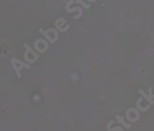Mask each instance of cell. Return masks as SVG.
I'll return each instance as SVG.
<instances>
[{"label": "cell", "instance_id": "obj_7", "mask_svg": "<svg viewBox=\"0 0 154 131\" xmlns=\"http://www.w3.org/2000/svg\"><path fill=\"white\" fill-rule=\"evenodd\" d=\"M138 93L141 94L142 97L144 98V99L147 101L149 102V105H153L154 104V94H152V87H149V94H146V92L143 89H139Z\"/></svg>", "mask_w": 154, "mask_h": 131}, {"label": "cell", "instance_id": "obj_3", "mask_svg": "<svg viewBox=\"0 0 154 131\" xmlns=\"http://www.w3.org/2000/svg\"><path fill=\"white\" fill-rule=\"evenodd\" d=\"M10 61H11L12 67H13L14 71L16 72V73H17V75H18V77H21V73H20L21 69H23V68H27V69H29V68L31 67V65H30L29 63H25V62L21 61H20V60H18V59H16V58H12Z\"/></svg>", "mask_w": 154, "mask_h": 131}, {"label": "cell", "instance_id": "obj_12", "mask_svg": "<svg viewBox=\"0 0 154 131\" xmlns=\"http://www.w3.org/2000/svg\"><path fill=\"white\" fill-rule=\"evenodd\" d=\"M75 3L81 5L84 8H86V9L90 8V5H89V4H86V3L84 1V0H75Z\"/></svg>", "mask_w": 154, "mask_h": 131}, {"label": "cell", "instance_id": "obj_2", "mask_svg": "<svg viewBox=\"0 0 154 131\" xmlns=\"http://www.w3.org/2000/svg\"><path fill=\"white\" fill-rule=\"evenodd\" d=\"M23 47L25 48V52H24V60L27 61V63L29 64H32V63H35L38 59H39V55L37 54V52L32 49L28 44H24Z\"/></svg>", "mask_w": 154, "mask_h": 131}, {"label": "cell", "instance_id": "obj_11", "mask_svg": "<svg viewBox=\"0 0 154 131\" xmlns=\"http://www.w3.org/2000/svg\"><path fill=\"white\" fill-rule=\"evenodd\" d=\"M141 101H142V98H140V99H138V100H137V110H138V111H141V112H146V111H148L149 109V107H150V105H148L147 107H141V106H140Z\"/></svg>", "mask_w": 154, "mask_h": 131}, {"label": "cell", "instance_id": "obj_9", "mask_svg": "<svg viewBox=\"0 0 154 131\" xmlns=\"http://www.w3.org/2000/svg\"><path fill=\"white\" fill-rule=\"evenodd\" d=\"M116 121H117V123L118 124H121L122 126H124V127L125 128H126V129H128V128H130L131 126H132V124H127V123H125V121H124V116H121V115H116Z\"/></svg>", "mask_w": 154, "mask_h": 131}, {"label": "cell", "instance_id": "obj_6", "mask_svg": "<svg viewBox=\"0 0 154 131\" xmlns=\"http://www.w3.org/2000/svg\"><path fill=\"white\" fill-rule=\"evenodd\" d=\"M55 27L59 32H66L68 31L70 28V25L68 24L67 20L64 18H60L57 20V21L55 23Z\"/></svg>", "mask_w": 154, "mask_h": 131}, {"label": "cell", "instance_id": "obj_8", "mask_svg": "<svg viewBox=\"0 0 154 131\" xmlns=\"http://www.w3.org/2000/svg\"><path fill=\"white\" fill-rule=\"evenodd\" d=\"M65 9H66V11H67L68 13H72L74 11H78V15H76L73 17L74 20H78L79 18H81V16L83 15V8L81 7H74V8H68V7H65Z\"/></svg>", "mask_w": 154, "mask_h": 131}, {"label": "cell", "instance_id": "obj_13", "mask_svg": "<svg viewBox=\"0 0 154 131\" xmlns=\"http://www.w3.org/2000/svg\"><path fill=\"white\" fill-rule=\"evenodd\" d=\"M87 1H88V2H91V3H92V2H96L97 0H87Z\"/></svg>", "mask_w": 154, "mask_h": 131}, {"label": "cell", "instance_id": "obj_10", "mask_svg": "<svg viewBox=\"0 0 154 131\" xmlns=\"http://www.w3.org/2000/svg\"><path fill=\"white\" fill-rule=\"evenodd\" d=\"M114 123V120H111L108 125H107V130L108 131H124V128L121 126H116V127H112V125Z\"/></svg>", "mask_w": 154, "mask_h": 131}, {"label": "cell", "instance_id": "obj_5", "mask_svg": "<svg viewBox=\"0 0 154 131\" xmlns=\"http://www.w3.org/2000/svg\"><path fill=\"white\" fill-rule=\"evenodd\" d=\"M48 46L49 44L46 39L39 38L35 42V49L39 53H45L48 49Z\"/></svg>", "mask_w": 154, "mask_h": 131}, {"label": "cell", "instance_id": "obj_1", "mask_svg": "<svg viewBox=\"0 0 154 131\" xmlns=\"http://www.w3.org/2000/svg\"><path fill=\"white\" fill-rule=\"evenodd\" d=\"M39 32L44 36V37L51 44H54L59 38V31L56 28H48L47 30L40 28Z\"/></svg>", "mask_w": 154, "mask_h": 131}, {"label": "cell", "instance_id": "obj_4", "mask_svg": "<svg viewBox=\"0 0 154 131\" xmlns=\"http://www.w3.org/2000/svg\"><path fill=\"white\" fill-rule=\"evenodd\" d=\"M125 117H126V119L128 120L129 122L135 123V122L138 121V119L140 117L139 111L136 108H130L125 113Z\"/></svg>", "mask_w": 154, "mask_h": 131}]
</instances>
